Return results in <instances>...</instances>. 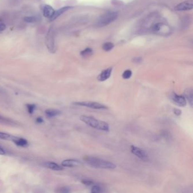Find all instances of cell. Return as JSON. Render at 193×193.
Masks as SVG:
<instances>
[{
  "instance_id": "6da1fadb",
  "label": "cell",
  "mask_w": 193,
  "mask_h": 193,
  "mask_svg": "<svg viewBox=\"0 0 193 193\" xmlns=\"http://www.w3.org/2000/svg\"><path fill=\"white\" fill-rule=\"evenodd\" d=\"M83 160L89 166L95 168L113 169L116 168V165L113 163L94 156H86Z\"/></svg>"
},
{
  "instance_id": "7a4b0ae2",
  "label": "cell",
  "mask_w": 193,
  "mask_h": 193,
  "mask_svg": "<svg viewBox=\"0 0 193 193\" xmlns=\"http://www.w3.org/2000/svg\"><path fill=\"white\" fill-rule=\"evenodd\" d=\"M80 120L92 128L104 131L109 130V126L107 122L99 120L92 116L82 115L80 117Z\"/></svg>"
},
{
  "instance_id": "3957f363",
  "label": "cell",
  "mask_w": 193,
  "mask_h": 193,
  "mask_svg": "<svg viewBox=\"0 0 193 193\" xmlns=\"http://www.w3.org/2000/svg\"><path fill=\"white\" fill-rule=\"evenodd\" d=\"M118 17V13L109 12L102 15L98 21L96 25L98 27L106 26L114 22Z\"/></svg>"
},
{
  "instance_id": "277c9868",
  "label": "cell",
  "mask_w": 193,
  "mask_h": 193,
  "mask_svg": "<svg viewBox=\"0 0 193 193\" xmlns=\"http://www.w3.org/2000/svg\"><path fill=\"white\" fill-rule=\"evenodd\" d=\"M73 104L78 106H85L87 108H90L94 109H107L108 107L103 104L98 102H91V101H84V102H76L73 103Z\"/></svg>"
},
{
  "instance_id": "5b68a950",
  "label": "cell",
  "mask_w": 193,
  "mask_h": 193,
  "mask_svg": "<svg viewBox=\"0 0 193 193\" xmlns=\"http://www.w3.org/2000/svg\"><path fill=\"white\" fill-rule=\"evenodd\" d=\"M130 151L133 154L135 155L144 161H147L149 159L148 155L147 154V152L139 147L132 145L130 146Z\"/></svg>"
},
{
  "instance_id": "8992f818",
  "label": "cell",
  "mask_w": 193,
  "mask_h": 193,
  "mask_svg": "<svg viewBox=\"0 0 193 193\" xmlns=\"http://www.w3.org/2000/svg\"><path fill=\"white\" fill-rule=\"evenodd\" d=\"M171 100L173 103L180 107H185L187 105V100L184 96L179 95L173 93L171 95Z\"/></svg>"
},
{
  "instance_id": "52a82bcc",
  "label": "cell",
  "mask_w": 193,
  "mask_h": 193,
  "mask_svg": "<svg viewBox=\"0 0 193 193\" xmlns=\"http://www.w3.org/2000/svg\"><path fill=\"white\" fill-rule=\"evenodd\" d=\"M193 8V0H188L185 2H181L175 7L176 10H189L192 9Z\"/></svg>"
},
{
  "instance_id": "ba28073f",
  "label": "cell",
  "mask_w": 193,
  "mask_h": 193,
  "mask_svg": "<svg viewBox=\"0 0 193 193\" xmlns=\"http://www.w3.org/2000/svg\"><path fill=\"white\" fill-rule=\"evenodd\" d=\"M80 165H82V163L76 159L65 160L61 163V166L63 167H76Z\"/></svg>"
},
{
  "instance_id": "9c48e42d",
  "label": "cell",
  "mask_w": 193,
  "mask_h": 193,
  "mask_svg": "<svg viewBox=\"0 0 193 193\" xmlns=\"http://www.w3.org/2000/svg\"><path fill=\"white\" fill-rule=\"evenodd\" d=\"M112 71V69L111 67L108 68L103 70V71L98 77V80L100 82H104L107 80L109 78L111 77Z\"/></svg>"
},
{
  "instance_id": "30bf717a",
  "label": "cell",
  "mask_w": 193,
  "mask_h": 193,
  "mask_svg": "<svg viewBox=\"0 0 193 193\" xmlns=\"http://www.w3.org/2000/svg\"><path fill=\"white\" fill-rule=\"evenodd\" d=\"M70 8H71L70 6H66V7H64L58 10H57V11H54V12L53 13V14L52 15L51 17L50 18V19L51 21H53L54 20H55L56 19H57L59 16H60L61 14H63V13H64L65 12H66L67 10H68L69 9H70Z\"/></svg>"
},
{
  "instance_id": "8fae6325",
  "label": "cell",
  "mask_w": 193,
  "mask_h": 193,
  "mask_svg": "<svg viewBox=\"0 0 193 193\" xmlns=\"http://www.w3.org/2000/svg\"><path fill=\"white\" fill-rule=\"evenodd\" d=\"M17 146L21 147H27L28 146V142L24 138L16 137L13 141Z\"/></svg>"
},
{
  "instance_id": "7c38bea8",
  "label": "cell",
  "mask_w": 193,
  "mask_h": 193,
  "mask_svg": "<svg viewBox=\"0 0 193 193\" xmlns=\"http://www.w3.org/2000/svg\"><path fill=\"white\" fill-rule=\"evenodd\" d=\"M43 12V15L45 17L50 18L54 12V10L52 6L48 5H46L44 6Z\"/></svg>"
},
{
  "instance_id": "4fadbf2b",
  "label": "cell",
  "mask_w": 193,
  "mask_h": 193,
  "mask_svg": "<svg viewBox=\"0 0 193 193\" xmlns=\"http://www.w3.org/2000/svg\"><path fill=\"white\" fill-rule=\"evenodd\" d=\"M45 167L50 169L53 170H63L64 168L62 166H60L57 163H53V162H47L45 164Z\"/></svg>"
},
{
  "instance_id": "5bb4252c",
  "label": "cell",
  "mask_w": 193,
  "mask_h": 193,
  "mask_svg": "<svg viewBox=\"0 0 193 193\" xmlns=\"http://www.w3.org/2000/svg\"><path fill=\"white\" fill-rule=\"evenodd\" d=\"M193 93L192 89H188L184 92L185 98L188 100L191 106H193Z\"/></svg>"
},
{
  "instance_id": "9a60e30c",
  "label": "cell",
  "mask_w": 193,
  "mask_h": 193,
  "mask_svg": "<svg viewBox=\"0 0 193 193\" xmlns=\"http://www.w3.org/2000/svg\"><path fill=\"white\" fill-rule=\"evenodd\" d=\"M61 114V111L58 109H48L45 111V115L48 117H53L55 116H58Z\"/></svg>"
},
{
  "instance_id": "2e32d148",
  "label": "cell",
  "mask_w": 193,
  "mask_h": 193,
  "mask_svg": "<svg viewBox=\"0 0 193 193\" xmlns=\"http://www.w3.org/2000/svg\"><path fill=\"white\" fill-rule=\"evenodd\" d=\"M15 136H13L9 134L3 133V132H0V138L3 140H6V141H11L13 142L15 138Z\"/></svg>"
},
{
  "instance_id": "e0dca14e",
  "label": "cell",
  "mask_w": 193,
  "mask_h": 193,
  "mask_svg": "<svg viewBox=\"0 0 193 193\" xmlns=\"http://www.w3.org/2000/svg\"><path fill=\"white\" fill-rule=\"evenodd\" d=\"M93 53V51L91 48H86V49L80 52V54L83 57H88L91 56Z\"/></svg>"
},
{
  "instance_id": "ac0fdd59",
  "label": "cell",
  "mask_w": 193,
  "mask_h": 193,
  "mask_svg": "<svg viewBox=\"0 0 193 193\" xmlns=\"http://www.w3.org/2000/svg\"><path fill=\"white\" fill-rule=\"evenodd\" d=\"M114 47V44L112 43H106L103 45V49L105 51H109Z\"/></svg>"
},
{
  "instance_id": "d6986e66",
  "label": "cell",
  "mask_w": 193,
  "mask_h": 193,
  "mask_svg": "<svg viewBox=\"0 0 193 193\" xmlns=\"http://www.w3.org/2000/svg\"><path fill=\"white\" fill-rule=\"evenodd\" d=\"M28 112L30 114H32L36 108V105L33 104H28L26 105Z\"/></svg>"
},
{
  "instance_id": "ffe728a7",
  "label": "cell",
  "mask_w": 193,
  "mask_h": 193,
  "mask_svg": "<svg viewBox=\"0 0 193 193\" xmlns=\"http://www.w3.org/2000/svg\"><path fill=\"white\" fill-rule=\"evenodd\" d=\"M70 192H71V190H70V188L67 187V186L60 188L58 189V190L56 191V192H57V193H70Z\"/></svg>"
},
{
  "instance_id": "44dd1931",
  "label": "cell",
  "mask_w": 193,
  "mask_h": 193,
  "mask_svg": "<svg viewBox=\"0 0 193 193\" xmlns=\"http://www.w3.org/2000/svg\"><path fill=\"white\" fill-rule=\"evenodd\" d=\"M132 76V72L130 70H125L123 74H122V78L125 79H128L130 78Z\"/></svg>"
},
{
  "instance_id": "7402d4cb",
  "label": "cell",
  "mask_w": 193,
  "mask_h": 193,
  "mask_svg": "<svg viewBox=\"0 0 193 193\" xmlns=\"http://www.w3.org/2000/svg\"><path fill=\"white\" fill-rule=\"evenodd\" d=\"M102 192V188L99 185H93L91 189L92 193H99Z\"/></svg>"
},
{
  "instance_id": "603a6c76",
  "label": "cell",
  "mask_w": 193,
  "mask_h": 193,
  "mask_svg": "<svg viewBox=\"0 0 193 193\" xmlns=\"http://www.w3.org/2000/svg\"><path fill=\"white\" fill-rule=\"evenodd\" d=\"M0 123H3V124H13V122L10 121V120L3 117V116L0 115Z\"/></svg>"
},
{
  "instance_id": "cb8c5ba5",
  "label": "cell",
  "mask_w": 193,
  "mask_h": 193,
  "mask_svg": "<svg viewBox=\"0 0 193 193\" xmlns=\"http://www.w3.org/2000/svg\"><path fill=\"white\" fill-rule=\"evenodd\" d=\"M24 21L27 23H34L36 21V18L34 16H26L24 18Z\"/></svg>"
},
{
  "instance_id": "d4e9b609",
  "label": "cell",
  "mask_w": 193,
  "mask_h": 193,
  "mask_svg": "<svg viewBox=\"0 0 193 193\" xmlns=\"http://www.w3.org/2000/svg\"><path fill=\"white\" fill-rule=\"evenodd\" d=\"M82 183L86 186H91L94 183L93 181L89 179H84L82 180Z\"/></svg>"
},
{
  "instance_id": "484cf974",
  "label": "cell",
  "mask_w": 193,
  "mask_h": 193,
  "mask_svg": "<svg viewBox=\"0 0 193 193\" xmlns=\"http://www.w3.org/2000/svg\"><path fill=\"white\" fill-rule=\"evenodd\" d=\"M173 113L176 116H180L182 113V111L181 110H180V109H178V108H174L173 109Z\"/></svg>"
},
{
  "instance_id": "4316f807",
  "label": "cell",
  "mask_w": 193,
  "mask_h": 193,
  "mask_svg": "<svg viewBox=\"0 0 193 193\" xmlns=\"http://www.w3.org/2000/svg\"><path fill=\"white\" fill-rule=\"evenodd\" d=\"M6 29V26L3 23H0V32L3 31Z\"/></svg>"
},
{
  "instance_id": "83f0119b",
  "label": "cell",
  "mask_w": 193,
  "mask_h": 193,
  "mask_svg": "<svg viewBox=\"0 0 193 193\" xmlns=\"http://www.w3.org/2000/svg\"><path fill=\"white\" fill-rule=\"evenodd\" d=\"M36 121L38 123H42L44 122V120L43 118L40 117H39L36 118Z\"/></svg>"
},
{
  "instance_id": "f1b7e54d",
  "label": "cell",
  "mask_w": 193,
  "mask_h": 193,
  "mask_svg": "<svg viewBox=\"0 0 193 193\" xmlns=\"http://www.w3.org/2000/svg\"><path fill=\"white\" fill-rule=\"evenodd\" d=\"M5 154V150L2 148H1V147H0V155H3Z\"/></svg>"
},
{
  "instance_id": "f546056e",
  "label": "cell",
  "mask_w": 193,
  "mask_h": 193,
  "mask_svg": "<svg viewBox=\"0 0 193 193\" xmlns=\"http://www.w3.org/2000/svg\"><path fill=\"white\" fill-rule=\"evenodd\" d=\"M3 91V90L1 89V88H0V92H2Z\"/></svg>"
}]
</instances>
